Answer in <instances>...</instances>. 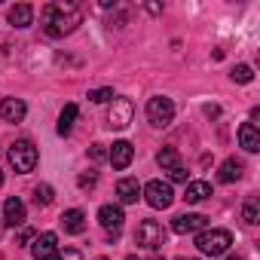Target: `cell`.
<instances>
[{"mask_svg":"<svg viewBox=\"0 0 260 260\" xmlns=\"http://www.w3.org/2000/svg\"><path fill=\"white\" fill-rule=\"evenodd\" d=\"M135 116V104L128 98H113L110 101V110H107V125L110 128H125Z\"/></svg>","mask_w":260,"mask_h":260,"instance_id":"cell-7","label":"cell"},{"mask_svg":"<svg viewBox=\"0 0 260 260\" xmlns=\"http://www.w3.org/2000/svg\"><path fill=\"white\" fill-rule=\"evenodd\" d=\"M28 113V104L22 98H4L0 101V119H7V122H22Z\"/></svg>","mask_w":260,"mask_h":260,"instance_id":"cell-12","label":"cell"},{"mask_svg":"<svg viewBox=\"0 0 260 260\" xmlns=\"http://www.w3.org/2000/svg\"><path fill=\"white\" fill-rule=\"evenodd\" d=\"M89 156L98 162V159H104L107 156V150H104V144H92V150H89Z\"/></svg>","mask_w":260,"mask_h":260,"instance_id":"cell-28","label":"cell"},{"mask_svg":"<svg viewBox=\"0 0 260 260\" xmlns=\"http://www.w3.org/2000/svg\"><path fill=\"white\" fill-rule=\"evenodd\" d=\"M169 178H172L175 184H190V175H187V169H184V166H175V169L169 172Z\"/></svg>","mask_w":260,"mask_h":260,"instance_id":"cell-26","label":"cell"},{"mask_svg":"<svg viewBox=\"0 0 260 260\" xmlns=\"http://www.w3.org/2000/svg\"><path fill=\"white\" fill-rule=\"evenodd\" d=\"M107 159H110V166H113L116 172H122V169L132 166V159H135V147L128 144V141H113V147L107 150Z\"/></svg>","mask_w":260,"mask_h":260,"instance_id":"cell-9","label":"cell"},{"mask_svg":"<svg viewBox=\"0 0 260 260\" xmlns=\"http://www.w3.org/2000/svg\"><path fill=\"white\" fill-rule=\"evenodd\" d=\"M178 260H199V257H178Z\"/></svg>","mask_w":260,"mask_h":260,"instance_id":"cell-33","label":"cell"},{"mask_svg":"<svg viewBox=\"0 0 260 260\" xmlns=\"http://www.w3.org/2000/svg\"><path fill=\"white\" fill-rule=\"evenodd\" d=\"M116 196H119L122 205H135L138 196H141V184H138V178H122V181H116Z\"/></svg>","mask_w":260,"mask_h":260,"instance_id":"cell-14","label":"cell"},{"mask_svg":"<svg viewBox=\"0 0 260 260\" xmlns=\"http://www.w3.org/2000/svg\"><path fill=\"white\" fill-rule=\"evenodd\" d=\"M122 220H125V214H122L119 205H101V208H98V223H101L107 233H119V230H122Z\"/></svg>","mask_w":260,"mask_h":260,"instance_id":"cell-11","label":"cell"},{"mask_svg":"<svg viewBox=\"0 0 260 260\" xmlns=\"http://www.w3.org/2000/svg\"><path fill=\"white\" fill-rule=\"evenodd\" d=\"M239 144H242V150H248V153H257V150H260V132H257L254 122H242V125H239Z\"/></svg>","mask_w":260,"mask_h":260,"instance_id":"cell-15","label":"cell"},{"mask_svg":"<svg viewBox=\"0 0 260 260\" xmlns=\"http://www.w3.org/2000/svg\"><path fill=\"white\" fill-rule=\"evenodd\" d=\"M166 239H169V233L159 220H141L138 230H135V242L141 248H150V251H159L166 245Z\"/></svg>","mask_w":260,"mask_h":260,"instance_id":"cell-5","label":"cell"},{"mask_svg":"<svg viewBox=\"0 0 260 260\" xmlns=\"http://www.w3.org/2000/svg\"><path fill=\"white\" fill-rule=\"evenodd\" d=\"M223 260H242V257H236V254H230V257H223Z\"/></svg>","mask_w":260,"mask_h":260,"instance_id":"cell-31","label":"cell"},{"mask_svg":"<svg viewBox=\"0 0 260 260\" xmlns=\"http://www.w3.org/2000/svg\"><path fill=\"white\" fill-rule=\"evenodd\" d=\"M52 260H83V254H80L77 248H58V254H55Z\"/></svg>","mask_w":260,"mask_h":260,"instance_id":"cell-27","label":"cell"},{"mask_svg":"<svg viewBox=\"0 0 260 260\" xmlns=\"http://www.w3.org/2000/svg\"><path fill=\"white\" fill-rule=\"evenodd\" d=\"M95 181H98V178H95V172H89V175H80V181H77V184L86 190V187H95Z\"/></svg>","mask_w":260,"mask_h":260,"instance_id":"cell-29","label":"cell"},{"mask_svg":"<svg viewBox=\"0 0 260 260\" xmlns=\"http://www.w3.org/2000/svg\"><path fill=\"white\" fill-rule=\"evenodd\" d=\"M25 202L19 199V196H10L7 202H4V223L7 226H22L25 223Z\"/></svg>","mask_w":260,"mask_h":260,"instance_id":"cell-13","label":"cell"},{"mask_svg":"<svg viewBox=\"0 0 260 260\" xmlns=\"http://www.w3.org/2000/svg\"><path fill=\"white\" fill-rule=\"evenodd\" d=\"M7 156H10V166H13L19 175H28V172H34V169H37V159H40V153H37L34 141H28V138H22V141L10 144Z\"/></svg>","mask_w":260,"mask_h":260,"instance_id":"cell-3","label":"cell"},{"mask_svg":"<svg viewBox=\"0 0 260 260\" xmlns=\"http://www.w3.org/2000/svg\"><path fill=\"white\" fill-rule=\"evenodd\" d=\"M150 260H166V257H159V254H153V257H150Z\"/></svg>","mask_w":260,"mask_h":260,"instance_id":"cell-32","label":"cell"},{"mask_svg":"<svg viewBox=\"0 0 260 260\" xmlns=\"http://www.w3.org/2000/svg\"><path fill=\"white\" fill-rule=\"evenodd\" d=\"M156 162H159L166 172H172L175 166H181V156H178V150H175V147H162V150L156 153Z\"/></svg>","mask_w":260,"mask_h":260,"instance_id":"cell-22","label":"cell"},{"mask_svg":"<svg viewBox=\"0 0 260 260\" xmlns=\"http://www.w3.org/2000/svg\"><path fill=\"white\" fill-rule=\"evenodd\" d=\"M31 22H34V7H31V4H16V7H10V25L28 28Z\"/></svg>","mask_w":260,"mask_h":260,"instance_id":"cell-18","label":"cell"},{"mask_svg":"<svg viewBox=\"0 0 260 260\" xmlns=\"http://www.w3.org/2000/svg\"><path fill=\"white\" fill-rule=\"evenodd\" d=\"M141 196L147 199V205L150 208H169L172 202H175V193H172V184H166V181H147L144 187H141Z\"/></svg>","mask_w":260,"mask_h":260,"instance_id":"cell-6","label":"cell"},{"mask_svg":"<svg viewBox=\"0 0 260 260\" xmlns=\"http://www.w3.org/2000/svg\"><path fill=\"white\" fill-rule=\"evenodd\" d=\"M208 196H211V184L208 181H190V184H184V202L196 205V202H202Z\"/></svg>","mask_w":260,"mask_h":260,"instance_id":"cell-16","label":"cell"},{"mask_svg":"<svg viewBox=\"0 0 260 260\" xmlns=\"http://www.w3.org/2000/svg\"><path fill=\"white\" fill-rule=\"evenodd\" d=\"M61 226H64V233L77 236V233L86 230V214H83L80 208H68V211L61 214Z\"/></svg>","mask_w":260,"mask_h":260,"instance_id":"cell-17","label":"cell"},{"mask_svg":"<svg viewBox=\"0 0 260 260\" xmlns=\"http://www.w3.org/2000/svg\"><path fill=\"white\" fill-rule=\"evenodd\" d=\"M52 199H55V193H52L49 184H37V187H34V202H37V205L46 208V205H52Z\"/></svg>","mask_w":260,"mask_h":260,"instance_id":"cell-23","label":"cell"},{"mask_svg":"<svg viewBox=\"0 0 260 260\" xmlns=\"http://www.w3.org/2000/svg\"><path fill=\"white\" fill-rule=\"evenodd\" d=\"M0 187H4V172H0Z\"/></svg>","mask_w":260,"mask_h":260,"instance_id":"cell-35","label":"cell"},{"mask_svg":"<svg viewBox=\"0 0 260 260\" xmlns=\"http://www.w3.org/2000/svg\"><path fill=\"white\" fill-rule=\"evenodd\" d=\"M55 254H58V236L55 233L34 236V245H31V257L34 260H52Z\"/></svg>","mask_w":260,"mask_h":260,"instance_id":"cell-8","label":"cell"},{"mask_svg":"<svg viewBox=\"0 0 260 260\" xmlns=\"http://www.w3.org/2000/svg\"><path fill=\"white\" fill-rule=\"evenodd\" d=\"M233 245V233L230 230H220V226H211V230H199L196 236V248L208 257H223Z\"/></svg>","mask_w":260,"mask_h":260,"instance_id":"cell-2","label":"cell"},{"mask_svg":"<svg viewBox=\"0 0 260 260\" xmlns=\"http://www.w3.org/2000/svg\"><path fill=\"white\" fill-rule=\"evenodd\" d=\"M147 122L150 125H156V128H166V125H172L175 122V101L172 98H166V95H153L150 101H147Z\"/></svg>","mask_w":260,"mask_h":260,"instance_id":"cell-4","label":"cell"},{"mask_svg":"<svg viewBox=\"0 0 260 260\" xmlns=\"http://www.w3.org/2000/svg\"><path fill=\"white\" fill-rule=\"evenodd\" d=\"M116 95H113V89L110 86H104V89H92L89 92V101H95V104H107V101H113Z\"/></svg>","mask_w":260,"mask_h":260,"instance_id":"cell-25","label":"cell"},{"mask_svg":"<svg viewBox=\"0 0 260 260\" xmlns=\"http://www.w3.org/2000/svg\"><path fill=\"white\" fill-rule=\"evenodd\" d=\"M125 260H138V257H135V254H128V257H125Z\"/></svg>","mask_w":260,"mask_h":260,"instance_id":"cell-34","label":"cell"},{"mask_svg":"<svg viewBox=\"0 0 260 260\" xmlns=\"http://www.w3.org/2000/svg\"><path fill=\"white\" fill-rule=\"evenodd\" d=\"M230 77H233V83H251L254 80V68L251 64H236Z\"/></svg>","mask_w":260,"mask_h":260,"instance_id":"cell-24","label":"cell"},{"mask_svg":"<svg viewBox=\"0 0 260 260\" xmlns=\"http://www.w3.org/2000/svg\"><path fill=\"white\" fill-rule=\"evenodd\" d=\"M83 22V13L71 0H58V4H46L40 13V25L46 37H68L77 31V25Z\"/></svg>","mask_w":260,"mask_h":260,"instance_id":"cell-1","label":"cell"},{"mask_svg":"<svg viewBox=\"0 0 260 260\" xmlns=\"http://www.w3.org/2000/svg\"><path fill=\"white\" fill-rule=\"evenodd\" d=\"M205 226H208V217H205V214H193V211L178 214V217L172 220V230L181 233V236H187V233H199V230H205Z\"/></svg>","mask_w":260,"mask_h":260,"instance_id":"cell-10","label":"cell"},{"mask_svg":"<svg viewBox=\"0 0 260 260\" xmlns=\"http://www.w3.org/2000/svg\"><path fill=\"white\" fill-rule=\"evenodd\" d=\"M77 113H80V110H77V104H64V110H61V116H58V135H61V138L74 132Z\"/></svg>","mask_w":260,"mask_h":260,"instance_id":"cell-19","label":"cell"},{"mask_svg":"<svg viewBox=\"0 0 260 260\" xmlns=\"http://www.w3.org/2000/svg\"><path fill=\"white\" fill-rule=\"evenodd\" d=\"M242 220H245L248 226L260 223V199H257V196H248V199L242 202Z\"/></svg>","mask_w":260,"mask_h":260,"instance_id":"cell-21","label":"cell"},{"mask_svg":"<svg viewBox=\"0 0 260 260\" xmlns=\"http://www.w3.org/2000/svg\"><path fill=\"white\" fill-rule=\"evenodd\" d=\"M19 242L25 245V242H34V230H22V236H19Z\"/></svg>","mask_w":260,"mask_h":260,"instance_id":"cell-30","label":"cell"},{"mask_svg":"<svg viewBox=\"0 0 260 260\" xmlns=\"http://www.w3.org/2000/svg\"><path fill=\"white\" fill-rule=\"evenodd\" d=\"M217 178H220L223 184H233V181H239V178H242V162H239V159H223V162H220V172H217Z\"/></svg>","mask_w":260,"mask_h":260,"instance_id":"cell-20","label":"cell"}]
</instances>
